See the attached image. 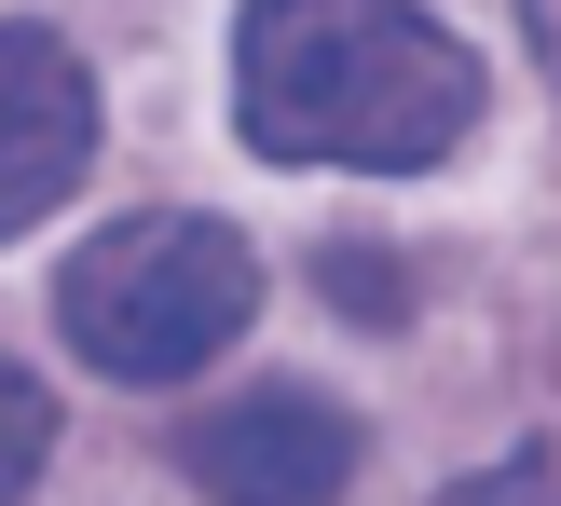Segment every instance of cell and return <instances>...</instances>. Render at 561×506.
<instances>
[{"instance_id": "obj_3", "label": "cell", "mask_w": 561, "mask_h": 506, "mask_svg": "<svg viewBox=\"0 0 561 506\" xmlns=\"http://www.w3.org/2000/svg\"><path fill=\"white\" fill-rule=\"evenodd\" d=\"M179 452H192V480H206V506H343V480H356V425L316 383H247Z\"/></svg>"}, {"instance_id": "obj_5", "label": "cell", "mask_w": 561, "mask_h": 506, "mask_svg": "<svg viewBox=\"0 0 561 506\" xmlns=\"http://www.w3.org/2000/svg\"><path fill=\"white\" fill-rule=\"evenodd\" d=\"M42 452H55V398L14 370V356H0V506H14L27 480H42Z\"/></svg>"}, {"instance_id": "obj_8", "label": "cell", "mask_w": 561, "mask_h": 506, "mask_svg": "<svg viewBox=\"0 0 561 506\" xmlns=\"http://www.w3.org/2000/svg\"><path fill=\"white\" fill-rule=\"evenodd\" d=\"M520 14H535V55L561 69V0H520Z\"/></svg>"}, {"instance_id": "obj_1", "label": "cell", "mask_w": 561, "mask_h": 506, "mask_svg": "<svg viewBox=\"0 0 561 506\" xmlns=\"http://www.w3.org/2000/svg\"><path fill=\"white\" fill-rule=\"evenodd\" d=\"M233 124L274 164H438L480 124V55L411 0H247Z\"/></svg>"}, {"instance_id": "obj_6", "label": "cell", "mask_w": 561, "mask_h": 506, "mask_svg": "<svg viewBox=\"0 0 561 506\" xmlns=\"http://www.w3.org/2000/svg\"><path fill=\"white\" fill-rule=\"evenodd\" d=\"M438 506H561V425L548 438H520L507 465H480V480H453Z\"/></svg>"}, {"instance_id": "obj_7", "label": "cell", "mask_w": 561, "mask_h": 506, "mask_svg": "<svg viewBox=\"0 0 561 506\" xmlns=\"http://www.w3.org/2000/svg\"><path fill=\"white\" fill-rule=\"evenodd\" d=\"M329 301H343V315H398V261H370V246H329Z\"/></svg>"}, {"instance_id": "obj_2", "label": "cell", "mask_w": 561, "mask_h": 506, "mask_svg": "<svg viewBox=\"0 0 561 506\" xmlns=\"http://www.w3.org/2000/svg\"><path fill=\"white\" fill-rule=\"evenodd\" d=\"M261 315V261H247L233 219H124L55 274V329H69L82 370L110 383H192L233 329Z\"/></svg>"}, {"instance_id": "obj_4", "label": "cell", "mask_w": 561, "mask_h": 506, "mask_svg": "<svg viewBox=\"0 0 561 506\" xmlns=\"http://www.w3.org/2000/svg\"><path fill=\"white\" fill-rule=\"evenodd\" d=\"M96 164V82L55 27H0V233L55 206V192Z\"/></svg>"}]
</instances>
